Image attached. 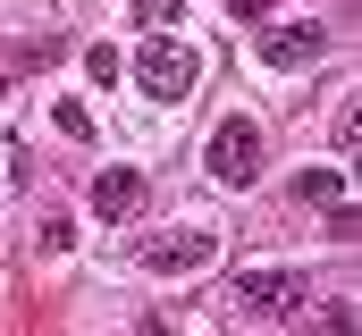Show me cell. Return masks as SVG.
<instances>
[{
    "mask_svg": "<svg viewBox=\"0 0 362 336\" xmlns=\"http://www.w3.org/2000/svg\"><path fill=\"white\" fill-rule=\"evenodd\" d=\"M228 303L253 311V320H295V311L312 303V277H303V269H236Z\"/></svg>",
    "mask_w": 362,
    "mask_h": 336,
    "instance_id": "obj_1",
    "label": "cell"
},
{
    "mask_svg": "<svg viewBox=\"0 0 362 336\" xmlns=\"http://www.w3.org/2000/svg\"><path fill=\"white\" fill-rule=\"evenodd\" d=\"M211 252H219L211 227H169V236H144V269H152V277H194Z\"/></svg>",
    "mask_w": 362,
    "mask_h": 336,
    "instance_id": "obj_5",
    "label": "cell"
},
{
    "mask_svg": "<svg viewBox=\"0 0 362 336\" xmlns=\"http://www.w3.org/2000/svg\"><path fill=\"white\" fill-rule=\"evenodd\" d=\"M34 244H42V252H68V244H76V227H68V219H59V210H51V219H42V227H34Z\"/></svg>",
    "mask_w": 362,
    "mask_h": 336,
    "instance_id": "obj_11",
    "label": "cell"
},
{
    "mask_svg": "<svg viewBox=\"0 0 362 336\" xmlns=\"http://www.w3.org/2000/svg\"><path fill=\"white\" fill-rule=\"evenodd\" d=\"M25 185V152H17V135H0V202Z\"/></svg>",
    "mask_w": 362,
    "mask_h": 336,
    "instance_id": "obj_10",
    "label": "cell"
},
{
    "mask_svg": "<svg viewBox=\"0 0 362 336\" xmlns=\"http://www.w3.org/2000/svg\"><path fill=\"white\" fill-rule=\"evenodd\" d=\"M93 210L101 219H135L144 210V168H101L93 176Z\"/></svg>",
    "mask_w": 362,
    "mask_h": 336,
    "instance_id": "obj_6",
    "label": "cell"
},
{
    "mask_svg": "<svg viewBox=\"0 0 362 336\" xmlns=\"http://www.w3.org/2000/svg\"><path fill=\"white\" fill-rule=\"evenodd\" d=\"M253 51H262V59H270L278 76H295V68H312V59H320V51H329V34H320V25H312V17H270V25H262V42H253Z\"/></svg>",
    "mask_w": 362,
    "mask_h": 336,
    "instance_id": "obj_4",
    "label": "cell"
},
{
    "mask_svg": "<svg viewBox=\"0 0 362 336\" xmlns=\"http://www.w3.org/2000/svg\"><path fill=\"white\" fill-rule=\"evenodd\" d=\"M135 25L144 34H169V25H185V0H135Z\"/></svg>",
    "mask_w": 362,
    "mask_h": 336,
    "instance_id": "obj_9",
    "label": "cell"
},
{
    "mask_svg": "<svg viewBox=\"0 0 362 336\" xmlns=\"http://www.w3.org/2000/svg\"><path fill=\"white\" fill-rule=\"evenodd\" d=\"M59 51H68L59 34H25V42H8V51H0V92H8L17 76H34V68H51Z\"/></svg>",
    "mask_w": 362,
    "mask_h": 336,
    "instance_id": "obj_7",
    "label": "cell"
},
{
    "mask_svg": "<svg viewBox=\"0 0 362 336\" xmlns=\"http://www.w3.org/2000/svg\"><path fill=\"white\" fill-rule=\"evenodd\" d=\"M262 152H270V143H262L253 118H219L211 143H202V168H211L219 185H253V176H262Z\"/></svg>",
    "mask_w": 362,
    "mask_h": 336,
    "instance_id": "obj_2",
    "label": "cell"
},
{
    "mask_svg": "<svg viewBox=\"0 0 362 336\" xmlns=\"http://www.w3.org/2000/svg\"><path fill=\"white\" fill-rule=\"evenodd\" d=\"M228 8H236V17H262V0H228Z\"/></svg>",
    "mask_w": 362,
    "mask_h": 336,
    "instance_id": "obj_12",
    "label": "cell"
},
{
    "mask_svg": "<svg viewBox=\"0 0 362 336\" xmlns=\"http://www.w3.org/2000/svg\"><path fill=\"white\" fill-rule=\"evenodd\" d=\"M295 193H303V202H320V210H346V176H337V168H303V176H295Z\"/></svg>",
    "mask_w": 362,
    "mask_h": 336,
    "instance_id": "obj_8",
    "label": "cell"
},
{
    "mask_svg": "<svg viewBox=\"0 0 362 336\" xmlns=\"http://www.w3.org/2000/svg\"><path fill=\"white\" fill-rule=\"evenodd\" d=\"M194 76H202V68H194V51H185L177 34H144V51H135V84H144L152 101H185Z\"/></svg>",
    "mask_w": 362,
    "mask_h": 336,
    "instance_id": "obj_3",
    "label": "cell"
}]
</instances>
